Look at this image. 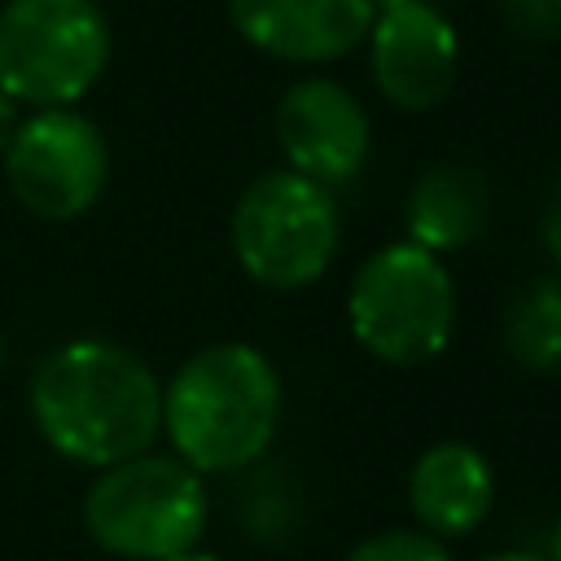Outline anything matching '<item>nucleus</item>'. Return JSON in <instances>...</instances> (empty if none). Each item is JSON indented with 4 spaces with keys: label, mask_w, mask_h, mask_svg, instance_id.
<instances>
[{
    "label": "nucleus",
    "mask_w": 561,
    "mask_h": 561,
    "mask_svg": "<svg viewBox=\"0 0 561 561\" xmlns=\"http://www.w3.org/2000/svg\"><path fill=\"white\" fill-rule=\"evenodd\" d=\"M0 364H4V333H0Z\"/></svg>",
    "instance_id": "obj_22"
},
{
    "label": "nucleus",
    "mask_w": 561,
    "mask_h": 561,
    "mask_svg": "<svg viewBox=\"0 0 561 561\" xmlns=\"http://www.w3.org/2000/svg\"><path fill=\"white\" fill-rule=\"evenodd\" d=\"M504 351L530 373L561 368V285L557 280H530L508 302Z\"/></svg>",
    "instance_id": "obj_13"
},
{
    "label": "nucleus",
    "mask_w": 561,
    "mask_h": 561,
    "mask_svg": "<svg viewBox=\"0 0 561 561\" xmlns=\"http://www.w3.org/2000/svg\"><path fill=\"white\" fill-rule=\"evenodd\" d=\"M368 4L381 13V9H394V4H408V0H368Z\"/></svg>",
    "instance_id": "obj_21"
},
{
    "label": "nucleus",
    "mask_w": 561,
    "mask_h": 561,
    "mask_svg": "<svg viewBox=\"0 0 561 561\" xmlns=\"http://www.w3.org/2000/svg\"><path fill=\"white\" fill-rule=\"evenodd\" d=\"M482 561H548L543 552H530V548H504V552H486Z\"/></svg>",
    "instance_id": "obj_18"
},
{
    "label": "nucleus",
    "mask_w": 561,
    "mask_h": 561,
    "mask_svg": "<svg viewBox=\"0 0 561 561\" xmlns=\"http://www.w3.org/2000/svg\"><path fill=\"white\" fill-rule=\"evenodd\" d=\"M495 504V469L491 460L460 438L430 443L408 469V508L421 530L438 539H456L478 530Z\"/></svg>",
    "instance_id": "obj_11"
},
{
    "label": "nucleus",
    "mask_w": 561,
    "mask_h": 561,
    "mask_svg": "<svg viewBox=\"0 0 561 561\" xmlns=\"http://www.w3.org/2000/svg\"><path fill=\"white\" fill-rule=\"evenodd\" d=\"M377 9L368 0H228L232 31L294 66H324L368 39Z\"/></svg>",
    "instance_id": "obj_10"
},
{
    "label": "nucleus",
    "mask_w": 561,
    "mask_h": 561,
    "mask_svg": "<svg viewBox=\"0 0 561 561\" xmlns=\"http://www.w3.org/2000/svg\"><path fill=\"white\" fill-rule=\"evenodd\" d=\"M491 219V193L486 180L465 162H434L416 175L403 202L408 241L425 245L430 254L465 250L482 237Z\"/></svg>",
    "instance_id": "obj_12"
},
{
    "label": "nucleus",
    "mask_w": 561,
    "mask_h": 561,
    "mask_svg": "<svg viewBox=\"0 0 561 561\" xmlns=\"http://www.w3.org/2000/svg\"><path fill=\"white\" fill-rule=\"evenodd\" d=\"M543 241H548L552 259L561 263V184H557V193H552V202L543 210Z\"/></svg>",
    "instance_id": "obj_16"
},
{
    "label": "nucleus",
    "mask_w": 561,
    "mask_h": 561,
    "mask_svg": "<svg viewBox=\"0 0 561 561\" xmlns=\"http://www.w3.org/2000/svg\"><path fill=\"white\" fill-rule=\"evenodd\" d=\"M346 324L381 364L416 368L438 359L456 329V285L443 254L408 237L373 250L351 276Z\"/></svg>",
    "instance_id": "obj_4"
},
{
    "label": "nucleus",
    "mask_w": 561,
    "mask_h": 561,
    "mask_svg": "<svg viewBox=\"0 0 561 561\" xmlns=\"http://www.w3.org/2000/svg\"><path fill=\"white\" fill-rule=\"evenodd\" d=\"M206 522V482L175 451L149 447L105 465L83 491V526L92 543L123 561H167L184 548H197Z\"/></svg>",
    "instance_id": "obj_3"
},
{
    "label": "nucleus",
    "mask_w": 561,
    "mask_h": 561,
    "mask_svg": "<svg viewBox=\"0 0 561 561\" xmlns=\"http://www.w3.org/2000/svg\"><path fill=\"white\" fill-rule=\"evenodd\" d=\"M228 237L250 280L263 289H307L337 254L342 219L333 188L294 167H272L241 188Z\"/></svg>",
    "instance_id": "obj_5"
},
{
    "label": "nucleus",
    "mask_w": 561,
    "mask_h": 561,
    "mask_svg": "<svg viewBox=\"0 0 561 561\" xmlns=\"http://www.w3.org/2000/svg\"><path fill=\"white\" fill-rule=\"evenodd\" d=\"M0 171L22 210L66 224L101 202L110 180V145L83 110L48 105L18 118Z\"/></svg>",
    "instance_id": "obj_7"
},
{
    "label": "nucleus",
    "mask_w": 561,
    "mask_h": 561,
    "mask_svg": "<svg viewBox=\"0 0 561 561\" xmlns=\"http://www.w3.org/2000/svg\"><path fill=\"white\" fill-rule=\"evenodd\" d=\"M364 44H368V70L377 92L408 114L438 105L456 83L460 35L447 22V13H438L430 0L381 9Z\"/></svg>",
    "instance_id": "obj_9"
},
{
    "label": "nucleus",
    "mask_w": 561,
    "mask_h": 561,
    "mask_svg": "<svg viewBox=\"0 0 561 561\" xmlns=\"http://www.w3.org/2000/svg\"><path fill=\"white\" fill-rule=\"evenodd\" d=\"M276 145L285 153V167L337 188L364 171L373 123L346 83L307 75L276 101Z\"/></svg>",
    "instance_id": "obj_8"
},
{
    "label": "nucleus",
    "mask_w": 561,
    "mask_h": 561,
    "mask_svg": "<svg viewBox=\"0 0 561 561\" xmlns=\"http://www.w3.org/2000/svg\"><path fill=\"white\" fill-rule=\"evenodd\" d=\"M548 561H561V513H557V522H552V535H548V552H543Z\"/></svg>",
    "instance_id": "obj_19"
},
{
    "label": "nucleus",
    "mask_w": 561,
    "mask_h": 561,
    "mask_svg": "<svg viewBox=\"0 0 561 561\" xmlns=\"http://www.w3.org/2000/svg\"><path fill=\"white\" fill-rule=\"evenodd\" d=\"M342 561H451L447 543L421 526H394L359 539Z\"/></svg>",
    "instance_id": "obj_14"
},
{
    "label": "nucleus",
    "mask_w": 561,
    "mask_h": 561,
    "mask_svg": "<svg viewBox=\"0 0 561 561\" xmlns=\"http://www.w3.org/2000/svg\"><path fill=\"white\" fill-rule=\"evenodd\" d=\"M39 438L70 465L105 469L140 456L162 434V381L127 346L75 337L53 346L26 386Z\"/></svg>",
    "instance_id": "obj_1"
},
{
    "label": "nucleus",
    "mask_w": 561,
    "mask_h": 561,
    "mask_svg": "<svg viewBox=\"0 0 561 561\" xmlns=\"http://www.w3.org/2000/svg\"><path fill=\"white\" fill-rule=\"evenodd\" d=\"M167 561H219V557L206 552V548H184V552H175V557H167Z\"/></svg>",
    "instance_id": "obj_20"
},
{
    "label": "nucleus",
    "mask_w": 561,
    "mask_h": 561,
    "mask_svg": "<svg viewBox=\"0 0 561 561\" xmlns=\"http://www.w3.org/2000/svg\"><path fill=\"white\" fill-rule=\"evenodd\" d=\"M13 127H18V101H13V96L0 88V158H4V149H9Z\"/></svg>",
    "instance_id": "obj_17"
},
{
    "label": "nucleus",
    "mask_w": 561,
    "mask_h": 561,
    "mask_svg": "<svg viewBox=\"0 0 561 561\" xmlns=\"http://www.w3.org/2000/svg\"><path fill=\"white\" fill-rule=\"evenodd\" d=\"M504 13L522 31H548V26H557V0H504Z\"/></svg>",
    "instance_id": "obj_15"
},
{
    "label": "nucleus",
    "mask_w": 561,
    "mask_h": 561,
    "mask_svg": "<svg viewBox=\"0 0 561 561\" xmlns=\"http://www.w3.org/2000/svg\"><path fill=\"white\" fill-rule=\"evenodd\" d=\"M280 373L250 342H210L162 381V438L206 473L250 469L280 430Z\"/></svg>",
    "instance_id": "obj_2"
},
{
    "label": "nucleus",
    "mask_w": 561,
    "mask_h": 561,
    "mask_svg": "<svg viewBox=\"0 0 561 561\" xmlns=\"http://www.w3.org/2000/svg\"><path fill=\"white\" fill-rule=\"evenodd\" d=\"M114 57V31L96 0H4L0 88L31 110L83 101Z\"/></svg>",
    "instance_id": "obj_6"
},
{
    "label": "nucleus",
    "mask_w": 561,
    "mask_h": 561,
    "mask_svg": "<svg viewBox=\"0 0 561 561\" xmlns=\"http://www.w3.org/2000/svg\"><path fill=\"white\" fill-rule=\"evenodd\" d=\"M557 22H561V0H557Z\"/></svg>",
    "instance_id": "obj_23"
}]
</instances>
